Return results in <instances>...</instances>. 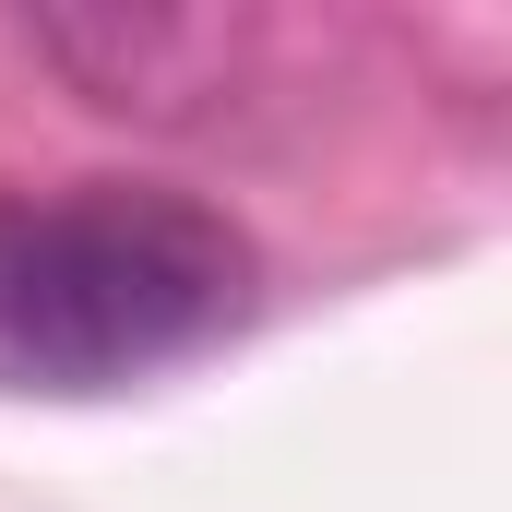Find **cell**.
Wrapping results in <instances>:
<instances>
[{
  "instance_id": "6da1fadb",
  "label": "cell",
  "mask_w": 512,
  "mask_h": 512,
  "mask_svg": "<svg viewBox=\"0 0 512 512\" xmlns=\"http://www.w3.org/2000/svg\"><path fill=\"white\" fill-rule=\"evenodd\" d=\"M262 298L251 239L155 179L0 191V382L12 393H131L227 346Z\"/></svg>"
}]
</instances>
